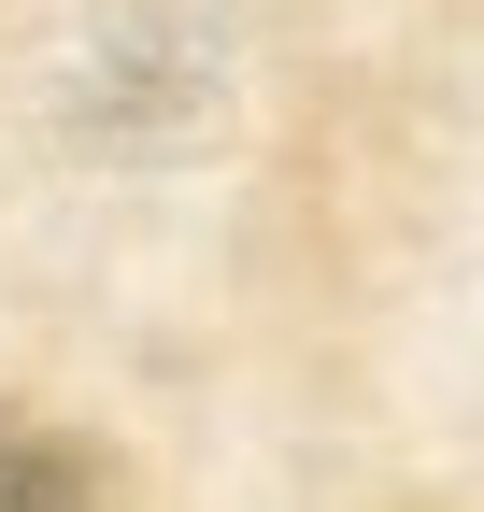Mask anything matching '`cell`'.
Instances as JSON below:
<instances>
[{
    "label": "cell",
    "instance_id": "cell-1",
    "mask_svg": "<svg viewBox=\"0 0 484 512\" xmlns=\"http://www.w3.org/2000/svg\"><path fill=\"white\" fill-rule=\"evenodd\" d=\"M0 512H86V441L0 427Z\"/></svg>",
    "mask_w": 484,
    "mask_h": 512
}]
</instances>
